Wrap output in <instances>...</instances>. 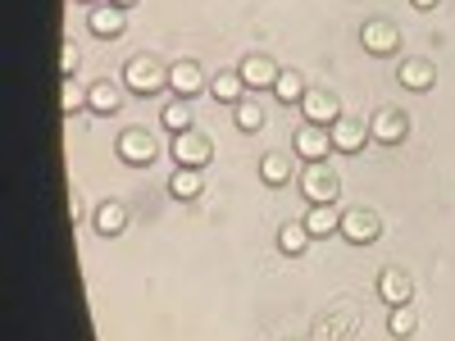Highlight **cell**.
<instances>
[{"label":"cell","instance_id":"cb8c5ba5","mask_svg":"<svg viewBox=\"0 0 455 341\" xmlns=\"http://www.w3.org/2000/svg\"><path fill=\"white\" fill-rule=\"evenodd\" d=\"M278 246H283V255H300L310 246V227L306 223H283L278 227Z\"/></svg>","mask_w":455,"mask_h":341},{"label":"cell","instance_id":"4316f807","mask_svg":"<svg viewBox=\"0 0 455 341\" xmlns=\"http://www.w3.org/2000/svg\"><path fill=\"white\" fill-rule=\"evenodd\" d=\"M60 109L64 114H78V109H87V91L73 83V78H64V87H60Z\"/></svg>","mask_w":455,"mask_h":341},{"label":"cell","instance_id":"d6986e66","mask_svg":"<svg viewBox=\"0 0 455 341\" xmlns=\"http://www.w3.org/2000/svg\"><path fill=\"white\" fill-rule=\"evenodd\" d=\"M205 192V173L201 169H178L173 178H169V196L173 201H196Z\"/></svg>","mask_w":455,"mask_h":341},{"label":"cell","instance_id":"9a60e30c","mask_svg":"<svg viewBox=\"0 0 455 341\" xmlns=\"http://www.w3.org/2000/svg\"><path fill=\"white\" fill-rule=\"evenodd\" d=\"M396 78H401V87H405V91H428V87L437 83V64H433V59H424V55H410V59H401Z\"/></svg>","mask_w":455,"mask_h":341},{"label":"cell","instance_id":"8fae6325","mask_svg":"<svg viewBox=\"0 0 455 341\" xmlns=\"http://www.w3.org/2000/svg\"><path fill=\"white\" fill-rule=\"evenodd\" d=\"M328 150H332L328 128H319V123H300V128H296V155L306 160V164H323Z\"/></svg>","mask_w":455,"mask_h":341},{"label":"cell","instance_id":"d4e9b609","mask_svg":"<svg viewBox=\"0 0 455 341\" xmlns=\"http://www.w3.org/2000/svg\"><path fill=\"white\" fill-rule=\"evenodd\" d=\"M387 332H392L396 341H410L414 332H419V319H414V310H410V305H396V310L387 314Z\"/></svg>","mask_w":455,"mask_h":341},{"label":"cell","instance_id":"4dcf8cb0","mask_svg":"<svg viewBox=\"0 0 455 341\" xmlns=\"http://www.w3.org/2000/svg\"><path fill=\"white\" fill-rule=\"evenodd\" d=\"M87 5H100V0H87Z\"/></svg>","mask_w":455,"mask_h":341},{"label":"cell","instance_id":"83f0119b","mask_svg":"<svg viewBox=\"0 0 455 341\" xmlns=\"http://www.w3.org/2000/svg\"><path fill=\"white\" fill-rule=\"evenodd\" d=\"M78 46H73V42H64V51H60V73H64V78H73V73H78Z\"/></svg>","mask_w":455,"mask_h":341},{"label":"cell","instance_id":"5b68a950","mask_svg":"<svg viewBox=\"0 0 455 341\" xmlns=\"http://www.w3.org/2000/svg\"><path fill=\"white\" fill-rule=\"evenodd\" d=\"M114 150H119V160H124V164H132V169H146L150 160L160 155L156 137H150L146 128H124V132H119V141H114Z\"/></svg>","mask_w":455,"mask_h":341},{"label":"cell","instance_id":"6da1fadb","mask_svg":"<svg viewBox=\"0 0 455 341\" xmlns=\"http://www.w3.org/2000/svg\"><path fill=\"white\" fill-rule=\"evenodd\" d=\"M124 83L137 91V96H160L169 87V64L150 59V55H132L124 64Z\"/></svg>","mask_w":455,"mask_h":341},{"label":"cell","instance_id":"603a6c76","mask_svg":"<svg viewBox=\"0 0 455 341\" xmlns=\"http://www.w3.org/2000/svg\"><path fill=\"white\" fill-rule=\"evenodd\" d=\"M160 123L178 137V132H192V105L187 100H169L164 105V114H160Z\"/></svg>","mask_w":455,"mask_h":341},{"label":"cell","instance_id":"ba28073f","mask_svg":"<svg viewBox=\"0 0 455 341\" xmlns=\"http://www.w3.org/2000/svg\"><path fill=\"white\" fill-rule=\"evenodd\" d=\"M300 114H306V123H319V128H332L341 119V100L323 87H310L306 100H300Z\"/></svg>","mask_w":455,"mask_h":341},{"label":"cell","instance_id":"f546056e","mask_svg":"<svg viewBox=\"0 0 455 341\" xmlns=\"http://www.w3.org/2000/svg\"><path fill=\"white\" fill-rule=\"evenodd\" d=\"M109 5H119V10H132V5H137V0H109Z\"/></svg>","mask_w":455,"mask_h":341},{"label":"cell","instance_id":"44dd1931","mask_svg":"<svg viewBox=\"0 0 455 341\" xmlns=\"http://www.w3.org/2000/svg\"><path fill=\"white\" fill-rule=\"evenodd\" d=\"M259 178H264V186H287L291 182V160L283 155V150H269V155L259 160Z\"/></svg>","mask_w":455,"mask_h":341},{"label":"cell","instance_id":"9c48e42d","mask_svg":"<svg viewBox=\"0 0 455 341\" xmlns=\"http://www.w3.org/2000/svg\"><path fill=\"white\" fill-rule=\"evenodd\" d=\"M405 132H410L405 109H392V105H383V109L373 114V123H369V137H373V141H383V146H401Z\"/></svg>","mask_w":455,"mask_h":341},{"label":"cell","instance_id":"30bf717a","mask_svg":"<svg viewBox=\"0 0 455 341\" xmlns=\"http://www.w3.org/2000/svg\"><path fill=\"white\" fill-rule=\"evenodd\" d=\"M378 296L387 300V310L410 305V300H414V278H410L405 269H396V264H387V269L378 274Z\"/></svg>","mask_w":455,"mask_h":341},{"label":"cell","instance_id":"ffe728a7","mask_svg":"<svg viewBox=\"0 0 455 341\" xmlns=\"http://www.w3.org/2000/svg\"><path fill=\"white\" fill-rule=\"evenodd\" d=\"M210 91H214V100H223V105L246 100V83H242L237 68H233V73H214V78H210Z\"/></svg>","mask_w":455,"mask_h":341},{"label":"cell","instance_id":"3957f363","mask_svg":"<svg viewBox=\"0 0 455 341\" xmlns=\"http://www.w3.org/2000/svg\"><path fill=\"white\" fill-rule=\"evenodd\" d=\"M341 237H347L351 246H373L378 237H383V218H378V210H341Z\"/></svg>","mask_w":455,"mask_h":341},{"label":"cell","instance_id":"ac0fdd59","mask_svg":"<svg viewBox=\"0 0 455 341\" xmlns=\"http://www.w3.org/2000/svg\"><path fill=\"white\" fill-rule=\"evenodd\" d=\"M300 223L310 227V237H332V233H341V210H332V205H310Z\"/></svg>","mask_w":455,"mask_h":341},{"label":"cell","instance_id":"7c38bea8","mask_svg":"<svg viewBox=\"0 0 455 341\" xmlns=\"http://www.w3.org/2000/svg\"><path fill=\"white\" fill-rule=\"evenodd\" d=\"M87 28L100 36V42H119L128 23H124V10H119V5L100 0V5H92V10H87Z\"/></svg>","mask_w":455,"mask_h":341},{"label":"cell","instance_id":"277c9868","mask_svg":"<svg viewBox=\"0 0 455 341\" xmlns=\"http://www.w3.org/2000/svg\"><path fill=\"white\" fill-rule=\"evenodd\" d=\"M300 192H306L310 205H337L341 196V178L323 164H306V173H300Z\"/></svg>","mask_w":455,"mask_h":341},{"label":"cell","instance_id":"4fadbf2b","mask_svg":"<svg viewBox=\"0 0 455 341\" xmlns=\"http://www.w3.org/2000/svg\"><path fill=\"white\" fill-rule=\"evenodd\" d=\"M328 137H332V150H337V155H360L364 141H369L364 123H360V119H347V114H341V119L328 128Z\"/></svg>","mask_w":455,"mask_h":341},{"label":"cell","instance_id":"2e32d148","mask_svg":"<svg viewBox=\"0 0 455 341\" xmlns=\"http://www.w3.org/2000/svg\"><path fill=\"white\" fill-rule=\"evenodd\" d=\"M87 109H92V114H100V119L119 114V109H124V91H119V83H109V78L92 83V87H87Z\"/></svg>","mask_w":455,"mask_h":341},{"label":"cell","instance_id":"e0dca14e","mask_svg":"<svg viewBox=\"0 0 455 341\" xmlns=\"http://www.w3.org/2000/svg\"><path fill=\"white\" fill-rule=\"evenodd\" d=\"M92 227L100 237H119L124 227H128V205L124 201H100L96 214H92Z\"/></svg>","mask_w":455,"mask_h":341},{"label":"cell","instance_id":"484cf974","mask_svg":"<svg viewBox=\"0 0 455 341\" xmlns=\"http://www.w3.org/2000/svg\"><path fill=\"white\" fill-rule=\"evenodd\" d=\"M233 109H237V128H242V132H259V128H264V105H259V100L246 96V100H237Z\"/></svg>","mask_w":455,"mask_h":341},{"label":"cell","instance_id":"7402d4cb","mask_svg":"<svg viewBox=\"0 0 455 341\" xmlns=\"http://www.w3.org/2000/svg\"><path fill=\"white\" fill-rule=\"evenodd\" d=\"M306 91H310V87H306V78H300L296 68H283V73H278L274 96H278L283 105H300V100H306Z\"/></svg>","mask_w":455,"mask_h":341},{"label":"cell","instance_id":"f1b7e54d","mask_svg":"<svg viewBox=\"0 0 455 341\" xmlns=\"http://www.w3.org/2000/svg\"><path fill=\"white\" fill-rule=\"evenodd\" d=\"M410 5H414V10H437L442 0H410Z\"/></svg>","mask_w":455,"mask_h":341},{"label":"cell","instance_id":"52a82bcc","mask_svg":"<svg viewBox=\"0 0 455 341\" xmlns=\"http://www.w3.org/2000/svg\"><path fill=\"white\" fill-rule=\"evenodd\" d=\"M360 42H364L369 55H396L401 51V28L387 23V19H369L360 28Z\"/></svg>","mask_w":455,"mask_h":341},{"label":"cell","instance_id":"8992f818","mask_svg":"<svg viewBox=\"0 0 455 341\" xmlns=\"http://www.w3.org/2000/svg\"><path fill=\"white\" fill-rule=\"evenodd\" d=\"M205 87H210V78H205V68H201L196 59L169 64V91H173L178 100H192V96H201Z\"/></svg>","mask_w":455,"mask_h":341},{"label":"cell","instance_id":"7a4b0ae2","mask_svg":"<svg viewBox=\"0 0 455 341\" xmlns=\"http://www.w3.org/2000/svg\"><path fill=\"white\" fill-rule=\"evenodd\" d=\"M169 155H173V164H178V169H205V164L214 160V141H210L201 128L178 132V137L169 141Z\"/></svg>","mask_w":455,"mask_h":341},{"label":"cell","instance_id":"5bb4252c","mask_svg":"<svg viewBox=\"0 0 455 341\" xmlns=\"http://www.w3.org/2000/svg\"><path fill=\"white\" fill-rule=\"evenodd\" d=\"M237 73H242V83L251 87V91H264V87H269L274 91V83H278V64L269 59V55H246L242 64H237Z\"/></svg>","mask_w":455,"mask_h":341}]
</instances>
